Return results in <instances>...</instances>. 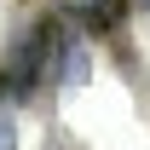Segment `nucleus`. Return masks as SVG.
Masks as SVG:
<instances>
[{"label": "nucleus", "instance_id": "obj_1", "mask_svg": "<svg viewBox=\"0 0 150 150\" xmlns=\"http://www.w3.org/2000/svg\"><path fill=\"white\" fill-rule=\"evenodd\" d=\"M121 18H127V0H69L64 6V23L81 35H110Z\"/></svg>", "mask_w": 150, "mask_h": 150}, {"label": "nucleus", "instance_id": "obj_2", "mask_svg": "<svg viewBox=\"0 0 150 150\" xmlns=\"http://www.w3.org/2000/svg\"><path fill=\"white\" fill-rule=\"evenodd\" d=\"M139 6H144V12H150V0H139Z\"/></svg>", "mask_w": 150, "mask_h": 150}]
</instances>
